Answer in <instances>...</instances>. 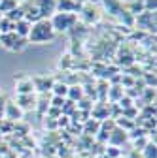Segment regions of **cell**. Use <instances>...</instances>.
Instances as JSON below:
<instances>
[{"mask_svg": "<svg viewBox=\"0 0 157 158\" xmlns=\"http://www.w3.org/2000/svg\"><path fill=\"white\" fill-rule=\"evenodd\" d=\"M53 38H55V30L49 23V19H40V21L32 23L30 32L27 36L30 44H46V42H51Z\"/></svg>", "mask_w": 157, "mask_h": 158, "instance_id": "obj_1", "label": "cell"}, {"mask_svg": "<svg viewBox=\"0 0 157 158\" xmlns=\"http://www.w3.org/2000/svg\"><path fill=\"white\" fill-rule=\"evenodd\" d=\"M76 21H78L76 13H61V11H55V15L49 19V23H51L55 34L57 32H66V30H70L76 25Z\"/></svg>", "mask_w": 157, "mask_h": 158, "instance_id": "obj_2", "label": "cell"}, {"mask_svg": "<svg viewBox=\"0 0 157 158\" xmlns=\"http://www.w3.org/2000/svg\"><path fill=\"white\" fill-rule=\"evenodd\" d=\"M25 38H19L13 30L11 32H6V34H0V44H2L6 49L10 51H21L25 47Z\"/></svg>", "mask_w": 157, "mask_h": 158, "instance_id": "obj_3", "label": "cell"}, {"mask_svg": "<svg viewBox=\"0 0 157 158\" xmlns=\"http://www.w3.org/2000/svg\"><path fill=\"white\" fill-rule=\"evenodd\" d=\"M15 90H17V94H32L34 92L32 77H27V75L15 77Z\"/></svg>", "mask_w": 157, "mask_h": 158, "instance_id": "obj_4", "label": "cell"}, {"mask_svg": "<svg viewBox=\"0 0 157 158\" xmlns=\"http://www.w3.org/2000/svg\"><path fill=\"white\" fill-rule=\"evenodd\" d=\"M4 118L10 123H15L19 118H23V109L19 107L15 102H6L4 106Z\"/></svg>", "mask_w": 157, "mask_h": 158, "instance_id": "obj_5", "label": "cell"}, {"mask_svg": "<svg viewBox=\"0 0 157 158\" xmlns=\"http://www.w3.org/2000/svg\"><path fill=\"white\" fill-rule=\"evenodd\" d=\"M127 139H129L127 132H125V130H121V128H117V126H115V128L110 132V135H108V143H110V145H114V147H121Z\"/></svg>", "mask_w": 157, "mask_h": 158, "instance_id": "obj_6", "label": "cell"}, {"mask_svg": "<svg viewBox=\"0 0 157 158\" xmlns=\"http://www.w3.org/2000/svg\"><path fill=\"white\" fill-rule=\"evenodd\" d=\"M55 10L61 13H74L76 10H80V2H74V0H57Z\"/></svg>", "mask_w": 157, "mask_h": 158, "instance_id": "obj_7", "label": "cell"}, {"mask_svg": "<svg viewBox=\"0 0 157 158\" xmlns=\"http://www.w3.org/2000/svg\"><path fill=\"white\" fill-rule=\"evenodd\" d=\"M32 83H34V90H40V92H47V90H51V87H53V77H46V75H42V77H32Z\"/></svg>", "mask_w": 157, "mask_h": 158, "instance_id": "obj_8", "label": "cell"}, {"mask_svg": "<svg viewBox=\"0 0 157 158\" xmlns=\"http://www.w3.org/2000/svg\"><path fill=\"white\" fill-rule=\"evenodd\" d=\"M36 102H38V100H36L32 94H17V102H15V104L25 111V109L36 107Z\"/></svg>", "mask_w": 157, "mask_h": 158, "instance_id": "obj_9", "label": "cell"}, {"mask_svg": "<svg viewBox=\"0 0 157 158\" xmlns=\"http://www.w3.org/2000/svg\"><path fill=\"white\" fill-rule=\"evenodd\" d=\"M30 27H32V23H29L27 19H21V21H17V23L13 25V32H15L19 38H25V40H27V36H29V32H30Z\"/></svg>", "mask_w": 157, "mask_h": 158, "instance_id": "obj_10", "label": "cell"}, {"mask_svg": "<svg viewBox=\"0 0 157 158\" xmlns=\"http://www.w3.org/2000/svg\"><path fill=\"white\" fill-rule=\"evenodd\" d=\"M83 98V89L80 85H68V94H66V100L78 104Z\"/></svg>", "mask_w": 157, "mask_h": 158, "instance_id": "obj_11", "label": "cell"}, {"mask_svg": "<svg viewBox=\"0 0 157 158\" xmlns=\"http://www.w3.org/2000/svg\"><path fill=\"white\" fill-rule=\"evenodd\" d=\"M99 130H101V123L99 121H95V118H87V121L83 123V134H87V135H96L99 134Z\"/></svg>", "mask_w": 157, "mask_h": 158, "instance_id": "obj_12", "label": "cell"}, {"mask_svg": "<svg viewBox=\"0 0 157 158\" xmlns=\"http://www.w3.org/2000/svg\"><path fill=\"white\" fill-rule=\"evenodd\" d=\"M123 94H125V90H123V87H121V85L108 87V98H110L112 102H119Z\"/></svg>", "mask_w": 157, "mask_h": 158, "instance_id": "obj_13", "label": "cell"}, {"mask_svg": "<svg viewBox=\"0 0 157 158\" xmlns=\"http://www.w3.org/2000/svg\"><path fill=\"white\" fill-rule=\"evenodd\" d=\"M51 92H53V96H61V98H66V94H68V85L63 81V83H53V87H51Z\"/></svg>", "mask_w": 157, "mask_h": 158, "instance_id": "obj_14", "label": "cell"}, {"mask_svg": "<svg viewBox=\"0 0 157 158\" xmlns=\"http://www.w3.org/2000/svg\"><path fill=\"white\" fill-rule=\"evenodd\" d=\"M142 156H144V158H157V151H155V143H151V141H148V143L144 145V149H142Z\"/></svg>", "mask_w": 157, "mask_h": 158, "instance_id": "obj_15", "label": "cell"}, {"mask_svg": "<svg viewBox=\"0 0 157 158\" xmlns=\"http://www.w3.org/2000/svg\"><path fill=\"white\" fill-rule=\"evenodd\" d=\"M15 6H17L15 0H0V11L2 13H10Z\"/></svg>", "mask_w": 157, "mask_h": 158, "instance_id": "obj_16", "label": "cell"}, {"mask_svg": "<svg viewBox=\"0 0 157 158\" xmlns=\"http://www.w3.org/2000/svg\"><path fill=\"white\" fill-rule=\"evenodd\" d=\"M106 158H119L121 156V151L119 147H114V145H106V151H104Z\"/></svg>", "mask_w": 157, "mask_h": 158, "instance_id": "obj_17", "label": "cell"}, {"mask_svg": "<svg viewBox=\"0 0 157 158\" xmlns=\"http://www.w3.org/2000/svg\"><path fill=\"white\" fill-rule=\"evenodd\" d=\"M142 94H144L146 104H153V100H155V89H142Z\"/></svg>", "mask_w": 157, "mask_h": 158, "instance_id": "obj_18", "label": "cell"}, {"mask_svg": "<svg viewBox=\"0 0 157 158\" xmlns=\"http://www.w3.org/2000/svg\"><path fill=\"white\" fill-rule=\"evenodd\" d=\"M65 102H66V98H61V96H53V100H51V107H57V109H63V106H65Z\"/></svg>", "mask_w": 157, "mask_h": 158, "instance_id": "obj_19", "label": "cell"}, {"mask_svg": "<svg viewBox=\"0 0 157 158\" xmlns=\"http://www.w3.org/2000/svg\"><path fill=\"white\" fill-rule=\"evenodd\" d=\"M142 2H144V11L155 13V8H157V0H142Z\"/></svg>", "mask_w": 157, "mask_h": 158, "instance_id": "obj_20", "label": "cell"}, {"mask_svg": "<svg viewBox=\"0 0 157 158\" xmlns=\"http://www.w3.org/2000/svg\"><path fill=\"white\" fill-rule=\"evenodd\" d=\"M70 117H65V115H61L57 118V128H68L70 126V121H68Z\"/></svg>", "mask_w": 157, "mask_h": 158, "instance_id": "obj_21", "label": "cell"}, {"mask_svg": "<svg viewBox=\"0 0 157 158\" xmlns=\"http://www.w3.org/2000/svg\"><path fill=\"white\" fill-rule=\"evenodd\" d=\"M4 106H6L4 96H0V121H2V117H4Z\"/></svg>", "mask_w": 157, "mask_h": 158, "instance_id": "obj_22", "label": "cell"}, {"mask_svg": "<svg viewBox=\"0 0 157 158\" xmlns=\"http://www.w3.org/2000/svg\"><path fill=\"white\" fill-rule=\"evenodd\" d=\"M119 158H123V156H119Z\"/></svg>", "mask_w": 157, "mask_h": 158, "instance_id": "obj_23", "label": "cell"}]
</instances>
